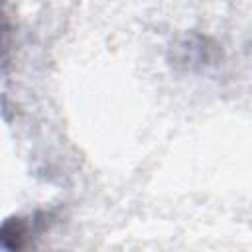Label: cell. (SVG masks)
<instances>
[{"label": "cell", "mask_w": 252, "mask_h": 252, "mask_svg": "<svg viewBox=\"0 0 252 252\" xmlns=\"http://www.w3.org/2000/svg\"><path fill=\"white\" fill-rule=\"evenodd\" d=\"M12 45V24L6 14V8L0 0V59H4Z\"/></svg>", "instance_id": "1"}]
</instances>
